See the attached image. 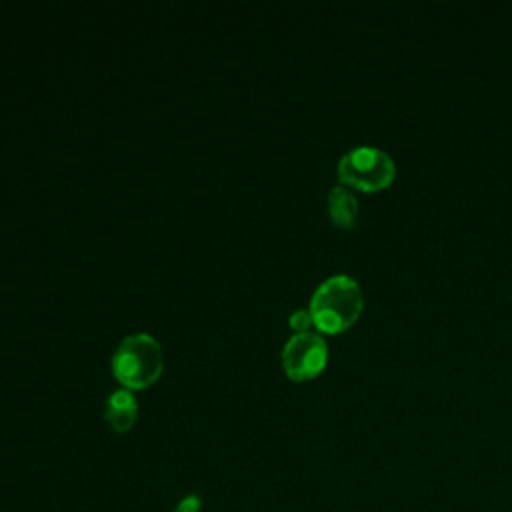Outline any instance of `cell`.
Segmentation results:
<instances>
[{
    "label": "cell",
    "instance_id": "obj_5",
    "mask_svg": "<svg viewBox=\"0 0 512 512\" xmlns=\"http://www.w3.org/2000/svg\"><path fill=\"white\" fill-rule=\"evenodd\" d=\"M104 418L116 432H126L138 418V402L130 388H116L104 402Z\"/></svg>",
    "mask_w": 512,
    "mask_h": 512
},
{
    "label": "cell",
    "instance_id": "obj_6",
    "mask_svg": "<svg viewBox=\"0 0 512 512\" xmlns=\"http://www.w3.org/2000/svg\"><path fill=\"white\" fill-rule=\"evenodd\" d=\"M328 212L336 226L352 228L358 218V200L354 192L342 184L332 186L328 192Z\"/></svg>",
    "mask_w": 512,
    "mask_h": 512
},
{
    "label": "cell",
    "instance_id": "obj_3",
    "mask_svg": "<svg viewBox=\"0 0 512 512\" xmlns=\"http://www.w3.org/2000/svg\"><path fill=\"white\" fill-rule=\"evenodd\" d=\"M396 164L392 156L376 146H356L338 162V178L358 190L374 192L394 180Z\"/></svg>",
    "mask_w": 512,
    "mask_h": 512
},
{
    "label": "cell",
    "instance_id": "obj_2",
    "mask_svg": "<svg viewBox=\"0 0 512 512\" xmlns=\"http://www.w3.org/2000/svg\"><path fill=\"white\" fill-rule=\"evenodd\" d=\"M164 352L160 342L148 332L126 334L112 354V372L124 388H146L160 376Z\"/></svg>",
    "mask_w": 512,
    "mask_h": 512
},
{
    "label": "cell",
    "instance_id": "obj_8",
    "mask_svg": "<svg viewBox=\"0 0 512 512\" xmlns=\"http://www.w3.org/2000/svg\"><path fill=\"white\" fill-rule=\"evenodd\" d=\"M202 500L196 494H188L184 500H180L174 508V512H200Z\"/></svg>",
    "mask_w": 512,
    "mask_h": 512
},
{
    "label": "cell",
    "instance_id": "obj_1",
    "mask_svg": "<svg viewBox=\"0 0 512 512\" xmlns=\"http://www.w3.org/2000/svg\"><path fill=\"white\" fill-rule=\"evenodd\" d=\"M362 306L364 296L360 284L348 274H332L316 286L308 310L322 332L334 334L354 324Z\"/></svg>",
    "mask_w": 512,
    "mask_h": 512
},
{
    "label": "cell",
    "instance_id": "obj_7",
    "mask_svg": "<svg viewBox=\"0 0 512 512\" xmlns=\"http://www.w3.org/2000/svg\"><path fill=\"white\" fill-rule=\"evenodd\" d=\"M312 324H314V320H312L310 310L298 308V310H294V312L290 314V326H292L296 332H304V330H308Z\"/></svg>",
    "mask_w": 512,
    "mask_h": 512
},
{
    "label": "cell",
    "instance_id": "obj_4",
    "mask_svg": "<svg viewBox=\"0 0 512 512\" xmlns=\"http://www.w3.org/2000/svg\"><path fill=\"white\" fill-rule=\"evenodd\" d=\"M282 366L292 380H308L322 372L328 360V344L324 336L312 330L294 332L282 346Z\"/></svg>",
    "mask_w": 512,
    "mask_h": 512
}]
</instances>
